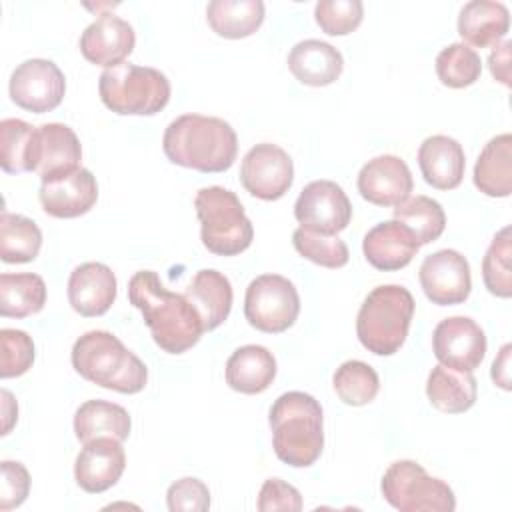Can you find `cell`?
I'll return each mask as SVG.
<instances>
[{
	"mask_svg": "<svg viewBox=\"0 0 512 512\" xmlns=\"http://www.w3.org/2000/svg\"><path fill=\"white\" fill-rule=\"evenodd\" d=\"M510 28V12L502 2L472 0L458 14V34L464 42L486 48L496 46Z\"/></svg>",
	"mask_w": 512,
	"mask_h": 512,
	"instance_id": "cell-25",
	"label": "cell"
},
{
	"mask_svg": "<svg viewBox=\"0 0 512 512\" xmlns=\"http://www.w3.org/2000/svg\"><path fill=\"white\" fill-rule=\"evenodd\" d=\"M426 396L430 404L440 412L460 414L474 406L478 384L472 372H460L438 364L428 374Z\"/></svg>",
	"mask_w": 512,
	"mask_h": 512,
	"instance_id": "cell-29",
	"label": "cell"
},
{
	"mask_svg": "<svg viewBox=\"0 0 512 512\" xmlns=\"http://www.w3.org/2000/svg\"><path fill=\"white\" fill-rule=\"evenodd\" d=\"M292 244L302 258L324 268H342L348 264L350 258L348 246L342 238H338V234H316L300 226L292 234Z\"/></svg>",
	"mask_w": 512,
	"mask_h": 512,
	"instance_id": "cell-38",
	"label": "cell"
},
{
	"mask_svg": "<svg viewBox=\"0 0 512 512\" xmlns=\"http://www.w3.org/2000/svg\"><path fill=\"white\" fill-rule=\"evenodd\" d=\"M394 220L404 224L420 246L440 238L446 228V214L440 202L430 196H412L394 208Z\"/></svg>",
	"mask_w": 512,
	"mask_h": 512,
	"instance_id": "cell-34",
	"label": "cell"
},
{
	"mask_svg": "<svg viewBox=\"0 0 512 512\" xmlns=\"http://www.w3.org/2000/svg\"><path fill=\"white\" fill-rule=\"evenodd\" d=\"M2 414H4V428L2 434H8L12 424L18 420V406L16 400L12 398V394L8 390H2Z\"/></svg>",
	"mask_w": 512,
	"mask_h": 512,
	"instance_id": "cell-46",
	"label": "cell"
},
{
	"mask_svg": "<svg viewBox=\"0 0 512 512\" xmlns=\"http://www.w3.org/2000/svg\"><path fill=\"white\" fill-rule=\"evenodd\" d=\"M300 314V296L296 286L280 274H262L254 278L244 296V316L260 332H286Z\"/></svg>",
	"mask_w": 512,
	"mask_h": 512,
	"instance_id": "cell-9",
	"label": "cell"
},
{
	"mask_svg": "<svg viewBox=\"0 0 512 512\" xmlns=\"http://www.w3.org/2000/svg\"><path fill=\"white\" fill-rule=\"evenodd\" d=\"M38 198L48 216L78 218L96 204L98 184L94 174L80 166L68 174L42 180Z\"/></svg>",
	"mask_w": 512,
	"mask_h": 512,
	"instance_id": "cell-17",
	"label": "cell"
},
{
	"mask_svg": "<svg viewBox=\"0 0 512 512\" xmlns=\"http://www.w3.org/2000/svg\"><path fill=\"white\" fill-rule=\"evenodd\" d=\"M384 500L400 512H452L456 496L452 488L430 476L414 460H396L382 476Z\"/></svg>",
	"mask_w": 512,
	"mask_h": 512,
	"instance_id": "cell-8",
	"label": "cell"
},
{
	"mask_svg": "<svg viewBox=\"0 0 512 512\" xmlns=\"http://www.w3.org/2000/svg\"><path fill=\"white\" fill-rule=\"evenodd\" d=\"M166 504L170 512H206L210 508V490L202 480L186 476L170 484Z\"/></svg>",
	"mask_w": 512,
	"mask_h": 512,
	"instance_id": "cell-41",
	"label": "cell"
},
{
	"mask_svg": "<svg viewBox=\"0 0 512 512\" xmlns=\"http://www.w3.org/2000/svg\"><path fill=\"white\" fill-rule=\"evenodd\" d=\"M276 378V358L260 344L236 348L226 362V384L240 394H260Z\"/></svg>",
	"mask_w": 512,
	"mask_h": 512,
	"instance_id": "cell-24",
	"label": "cell"
},
{
	"mask_svg": "<svg viewBox=\"0 0 512 512\" xmlns=\"http://www.w3.org/2000/svg\"><path fill=\"white\" fill-rule=\"evenodd\" d=\"M194 208L200 220V238L208 252L236 256L252 244V222L232 190L222 186L200 188L194 198Z\"/></svg>",
	"mask_w": 512,
	"mask_h": 512,
	"instance_id": "cell-6",
	"label": "cell"
},
{
	"mask_svg": "<svg viewBox=\"0 0 512 512\" xmlns=\"http://www.w3.org/2000/svg\"><path fill=\"white\" fill-rule=\"evenodd\" d=\"M420 244L414 234L398 220H384L370 228L362 240V252L370 266L382 272H394L406 268Z\"/></svg>",
	"mask_w": 512,
	"mask_h": 512,
	"instance_id": "cell-20",
	"label": "cell"
},
{
	"mask_svg": "<svg viewBox=\"0 0 512 512\" xmlns=\"http://www.w3.org/2000/svg\"><path fill=\"white\" fill-rule=\"evenodd\" d=\"M42 246L38 224L22 214H0V258L6 264L32 262Z\"/></svg>",
	"mask_w": 512,
	"mask_h": 512,
	"instance_id": "cell-33",
	"label": "cell"
},
{
	"mask_svg": "<svg viewBox=\"0 0 512 512\" xmlns=\"http://www.w3.org/2000/svg\"><path fill=\"white\" fill-rule=\"evenodd\" d=\"M72 366L88 382L120 394H136L148 382L146 364L108 330L84 332L72 346Z\"/></svg>",
	"mask_w": 512,
	"mask_h": 512,
	"instance_id": "cell-4",
	"label": "cell"
},
{
	"mask_svg": "<svg viewBox=\"0 0 512 512\" xmlns=\"http://www.w3.org/2000/svg\"><path fill=\"white\" fill-rule=\"evenodd\" d=\"M418 166L426 184L436 190H454L464 178V148L450 136H428L418 148Z\"/></svg>",
	"mask_w": 512,
	"mask_h": 512,
	"instance_id": "cell-21",
	"label": "cell"
},
{
	"mask_svg": "<svg viewBox=\"0 0 512 512\" xmlns=\"http://www.w3.org/2000/svg\"><path fill=\"white\" fill-rule=\"evenodd\" d=\"M314 18L328 36H344L360 26L364 4L360 0H320L314 6Z\"/></svg>",
	"mask_w": 512,
	"mask_h": 512,
	"instance_id": "cell-39",
	"label": "cell"
},
{
	"mask_svg": "<svg viewBox=\"0 0 512 512\" xmlns=\"http://www.w3.org/2000/svg\"><path fill=\"white\" fill-rule=\"evenodd\" d=\"M136 34L132 24L114 16L110 12H102L80 36V52L82 56L104 68H114L122 64L134 50Z\"/></svg>",
	"mask_w": 512,
	"mask_h": 512,
	"instance_id": "cell-18",
	"label": "cell"
},
{
	"mask_svg": "<svg viewBox=\"0 0 512 512\" xmlns=\"http://www.w3.org/2000/svg\"><path fill=\"white\" fill-rule=\"evenodd\" d=\"M510 354H512V346L504 344L492 362V380L502 390L512 388V384H510Z\"/></svg>",
	"mask_w": 512,
	"mask_h": 512,
	"instance_id": "cell-45",
	"label": "cell"
},
{
	"mask_svg": "<svg viewBox=\"0 0 512 512\" xmlns=\"http://www.w3.org/2000/svg\"><path fill=\"white\" fill-rule=\"evenodd\" d=\"M338 398L348 406H364L372 402L380 390L376 370L362 360L342 362L332 378Z\"/></svg>",
	"mask_w": 512,
	"mask_h": 512,
	"instance_id": "cell-35",
	"label": "cell"
},
{
	"mask_svg": "<svg viewBox=\"0 0 512 512\" xmlns=\"http://www.w3.org/2000/svg\"><path fill=\"white\" fill-rule=\"evenodd\" d=\"M40 164V130L20 118L0 122V166L8 174L36 172Z\"/></svg>",
	"mask_w": 512,
	"mask_h": 512,
	"instance_id": "cell-28",
	"label": "cell"
},
{
	"mask_svg": "<svg viewBox=\"0 0 512 512\" xmlns=\"http://www.w3.org/2000/svg\"><path fill=\"white\" fill-rule=\"evenodd\" d=\"M0 346H2V360H0L2 378H16L26 374L32 368L34 342L24 330L2 328Z\"/></svg>",
	"mask_w": 512,
	"mask_h": 512,
	"instance_id": "cell-40",
	"label": "cell"
},
{
	"mask_svg": "<svg viewBox=\"0 0 512 512\" xmlns=\"http://www.w3.org/2000/svg\"><path fill=\"white\" fill-rule=\"evenodd\" d=\"M98 92L104 106L116 114L152 116L166 108L170 82L156 68L122 62L100 74Z\"/></svg>",
	"mask_w": 512,
	"mask_h": 512,
	"instance_id": "cell-7",
	"label": "cell"
},
{
	"mask_svg": "<svg viewBox=\"0 0 512 512\" xmlns=\"http://www.w3.org/2000/svg\"><path fill=\"white\" fill-rule=\"evenodd\" d=\"M438 80L448 88L472 86L482 74V60L474 48L464 42H454L436 56Z\"/></svg>",
	"mask_w": 512,
	"mask_h": 512,
	"instance_id": "cell-36",
	"label": "cell"
},
{
	"mask_svg": "<svg viewBox=\"0 0 512 512\" xmlns=\"http://www.w3.org/2000/svg\"><path fill=\"white\" fill-rule=\"evenodd\" d=\"M130 428L132 420L128 410L108 400H88L74 412V434L82 444L102 436L126 440Z\"/></svg>",
	"mask_w": 512,
	"mask_h": 512,
	"instance_id": "cell-30",
	"label": "cell"
},
{
	"mask_svg": "<svg viewBox=\"0 0 512 512\" xmlns=\"http://www.w3.org/2000/svg\"><path fill=\"white\" fill-rule=\"evenodd\" d=\"M358 192L374 206H398L414 188L408 164L394 154L368 160L358 172Z\"/></svg>",
	"mask_w": 512,
	"mask_h": 512,
	"instance_id": "cell-15",
	"label": "cell"
},
{
	"mask_svg": "<svg viewBox=\"0 0 512 512\" xmlns=\"http://www.w3.org/2000/svg\"><path fill=\"white\" fill-rule=\"evenodd\" d=\"M258 510L260 512H274V510L298 512L302 510V496L292 484L280 478H268L264 480L258 494Z\"/></svg>",
	"mask_w": 512,
	"mask_h": 512,
	"instance_id": "cell-43",
	"label": "cell"
},
{
	"mask_svg": "<svg viewBox=\"0 0 512 512\" xmlns=\"http://www.w3.org/2000/svg\"><path fill=\"white\" fill-rule=\"evenodd\" d=\"M240 182L252 196L260 200L282 198L294 182V164L290 154L270 142L252 146L242 158Z\"/></svg>",
	"mask_w": 512,
	"mask_h": 512,
	"instance_id": "cell-12",
	"label": "cell"
},
{
	"mask_svg": "<svg viewBox=\"0 0 512 512\" xmlns=\"http://www.w3.org/2000/svg\"><path fill=\"white\" fill-rule=\"evenodd\" d=\"M8 90L16 106L34 114H44L64 100L66 78L52 60L28 58L12 70Z\"/></svg>",
	"mask_w": 512,
	"mask_h": 512,
	"instance_id": "cell-10",
	"label": "cell"
},
{
	"mask_svg": "<svg viewBox=\"0 0 512 512\" xmlns=\"http://www.w3.org/2000/svg\"><path fill=\"white\" fill-rule=\"evenodd\" d=\"M128 300L142 312L156 346L168 354L190 350L206 332L190 300L184 294L164 288L152 270H140L130 278Z\"/></svg>",
	"mask_w": 512,
	"mask_h": 512,
	"instance_id": "cell-1",
	"label": "cell"
},
{
	"mask_svg": "<svg viewBox=\"0 0 512 512\" xmlns=\"http://www.w3.org/2000/svg\"><path fill=\"white\" fill-rule=\"evenodd\" d=\"M286 62L288 70L298 82L316 88L336 82L344 70V58L340 50L316 38L294 44Z\"/></svg>",
	"mask_w": 512,
	"mask_h": 512,
	"instance_id": "cell-22",
	"label": "cell"
},
{
	"mask_svg": "<svg viewBox=\"0 0 512 512\" xmlns=\"http://www.w3.org/2000/svg\"><path fill=\"white\" fill-rule=\"evenodd\" d=\"M272 448L292 468L312 466L324 448V416L320 402L306 392L280 394L268 414Z\"/></svg>",
	"mask_w": 512,
	"mask_h": 512,
	"instance_id": "cell-3",
	"label": "cell"
},
{
	"mask_svg": "<svg viewBox=\"0 0 512 512\" xmlns=\"http://www.w3.org/2000/svg\"><path fill=\"white\" fill-rule=\"evenodd\" d=\"M116 300V276L102 262H84L68 278V302L80 316L94 318L110 310Z\"/></svg>",
	"mask_w": 512,
	"mask_h": 512,
	"instance_id": "cell-19",
	"label": "cell"
},
{
	"mask_svg": "<svg viewBox=\"0 0 512 512\" xmlns=\"http://www.w3.org/2000/svg\"><path fill=\"white\" fill-rule=\"evenodd\" d=\"M474 186L490 198H506L512 192V134L504 132L488 140L474 164Z\"/></svg>",
	"mask_w": 512,
	"mask_h": 512,
	"instance_id": "cell-27",
	"label": "cell"
},
{
	"mask_svg": "<svg viewBox=\"0 0 512 512\" xmlns=\"http://www.w3.org/2000/svg\"><path fill=\"white\" fill-rule=\"evenodd\" d=\"M418 278L426 298L438 306L462 304L472 290L470 264L452 248L428 254L420 264Z\"/></svg>",
	"mask_w": 512,
	"mask_h": 512,
	"instance_id": "cell-14",
	"label": "cell"
},
{
	"mask_svg": "<svg viewBox=\"0 0 512 512\" xmlns=\"http://www.w3.org/2000/svg\"><path fill=\"white\" fill-rule=\"evenodd\" d=\"M414 298L400 284L376 286L362 302L356 316L360 344L376 356L396 354L410 330Z\"/></svg>",
	"mask_w": 512,
	"mask_h": 512,
	"instance_id": "cell-5",
	"label": "cell"
},
{
	"mask_svg": "<svg viewBox=\"0 0 512 512\" xmlns=\"http://www.w3.org/2000/svg\"><path fill=\"white\" fill-rule=\"evenodd\" d=\"M184 296L200 314L204 330H214L228 318L234 292L230 280L222 272L214 268H202L192 276Z\"/></svg>",
	"mask_w": 512,
	"mask_h": 512,
	"instance_id": "cell-23",
	"label": "cell"
},
{
	"mask_svg": "<svg viewBox=\"0 0 512 512\" xmlns=\"http://www.w3.org/2000/svg\"><path fill=\"white\" fill-rule=\"evenodd\" d=\"M294 218L310 232L336 236L350 224L352 204L340 184L314 180L306 184L296 198Z\"/></svg>",
	"mask_w": 512,
	"mask_h": 512,
	"instance_id": "cell-11",
	"label": "cell"
},
{
	"mask_svg": "<svg viewBox=\"0 0 512 512\" xmlns=\"http://www.w3.org/2000/svg\"><path fill=\"white\" fill-rule=\"evenodd\" d=\"M126 468L122 440L112 436L94 438L84 444L74 462L76 484L88 494H100L112 488Z\"/></svg>",
	"mask_w": 512,
	"mask_h": 512,
	"instance_id": "cell-16",
	"label": "cell"
},
{
	"mask_svg": "<svg viewBox=\"0 0 512 512\" xmlns=\"http://www.w3.org/2000/svg\"><path fill=\"white\" fill-rule=\"evenodd\" d=\"M40 130V180H50L80 168L82 146L76 132L62 122H48Z\"/></svg>",
	"mask_w": 512,
	"mask_h": 512,
	"instance_id": "cell-26",
	"label": "cell"
},
{
	"mask_svg": "<svg viewBox=\"0 0 512 512\" xmlns=\"http://www.w3.org/2000/svg\"><path fill=\"white\" fill-rule=\"evenodd\" d=\"M486 334L468 316H450L432 332V352L442 366L474 372L486 356Z\"/></svg>",
	"mask_w": 512,
	"mask_h": 512,
	"instance_id": "cell-13",
	"label": "cell"
},
{
	"mask_svg": "<svg viewBox=\"0 0 512 512\" xmlns=\"http://www.w3.org/2000/svg\"><path fill=\"white\" fill-rule=\"evenodd\" d=\"M162 148L172 164L214 174L234 164L238 136L222 118L182 114L166 126Z\"/></svg>",
	"mask_w": 512,
	"mask_h": 512,
	"instance_id": "cell-2",
	"label": "cell"
},
{
	"mask_svg": "<svg viewBox=\"0 0 512 512\" xmlns=\"http://www.w3.org/2000/svg\"><path fill=\"white\" fill-rule=\"evenodd\" d=\"M46 304V284L38 274L22 272L0 276V314L4 318H26Z\"/></svg>",
	"mask_w": 512,
	"mask_h": 512,
	"instance_id": "cell-32",
	"label": "cell"
},
{
	"mask_svg": "<svg viewBox=\"0 0 512 512\" xmlns=\"http://www.w3.org/2000/svg\"><path fill=\"white\" fill-rule=\"evenodd\" d=\"M210 28L228 40L252 36L264 22L262 0H212L206 6Z\"/></svg>",
	"mask_w": 512,
	"mask_h": 512,
	"instance_id": "cell-31",
	"label": "cell"
},
{
	"mask_svg": "<svg viewBox=\"0 0 512 512\" xmlns=\"http://www.w3.org/2000/svg\"><path fill=\"white\" fill-rule=\"evenodd\" d=\"M510 50H512V42L510 40H504V42H498L490 56H488V68H490V74L500 82L504 84L506 88L510 86Z\"/></svg>",
	"mask_w": 512,
	"mask_h": 512,
	"instance_id": "cell-44",
	"label": "cell"
},
{
	"mask_svg": "<svg viewBox=\"0 0 512 512\" xmlns=\"http://www.w3.org/2000/svg\"><path fill=\"white\" fill-rule=\"evenodd\" d=\"M510 226H504L492 238L484 258H482V280L490 294L498 298L512 296V270H510V256H512V242H510Z\"/></svg>",
	"mask_w": 512,
	"mask_h": 512,
	"instance_id": "cell-37",
	"label": "cell"
},
{
	"mask_svg": "<svg viewBox=\"0 0 512 512\" xmlns=\"http://www.w3.org/2000/svg\"><path fill=\"white\" fill-rule=\"evenodd\" d=\"M30 492V474L22 462L4 460L2 462V482H0V510L18 508Z\"/></svg>",
	"mask_w": 512,
	"mask_h": 512,
	"instance_id": "cell-42",
	"label": "cell"
}]
</instances>
